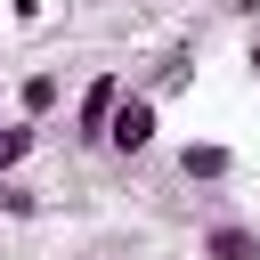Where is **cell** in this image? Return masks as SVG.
<instances>
[{
  "label": "cell",
  "instance_id": "6da1fadb",
  "mask_svg": "<svg viewBox=\"0 0 260 260\" xmlns=\"http://www.w3.org/2000/svg\"><path fill=\"white\" fill-rule=\"evenodd\" d=\"M154 138H162L154 89H122V106H114V122H106V146H114V154H146Z\"/></svg>",
  "mask_w": 260,
  "mask_h": 260
},
{
  "label": "cell",
  "instance_id": "7a4b0ae2",
  "mask_svg": "<svg viewBox=\"0 0 260 260\" xmlns=\"http://www.w3.org/2000/svg\"><path fill=\"white\" fill-rule=\"evenodd\" d=\"M122 73H89L81 81V98H73V146H106V122H114V106H122Z\"/></svg>",
  "mask_w": 260,
  "mask_h": 260
},
{
  "label": "cell",
  "instance_id": "3957f363",
  "mask_svg": "<svg viewBox=\"0 0 260 260\" xmlns=\"http://www.w3.org/2000/svg\"><path fill=\"white\" fill-rule=\"evenodd\" d=\"M228 171H236V146H219V138H187L179 146V179L187 187H219Z\"/></svg>",
  "mask_w": 260,
  "mask_h": 260
},
{
  "label": "cell",
  "instance_id": "277c9868",
  "mask_svg": "<svg viewBox=\"0 0 260 260\" xmlns=\"http://www.w3.org/2000/svg\"><path fill=\"white\" fill-rule=\"evenodd\" d=\"M195 252H203V260H260V228H244V219H211Z\"/></svg>",
  "mask_w": 260,
  "mask_h": 260
},
{
  "label": "cell",
  "instance_id": "5b68a950",
  "mask_svg": "<svg viewBox=\"0 0 260 260\" xmlns=\"http://www.w3.org/2000/svg\"><path fill=\"white\" fill-rule=\"evenodd\" d=\"M32 146H41V122H24V114L0 122V179H16V171L32 162Z\"/></svg>",
  "mask_w": 260,
  "mask_h": 260
},
{
  "label": "cell",
  "instance_id": "8992f818",
  "mask_svg": "<svg viewBox=\"0 0 260 260\" xmlns=\"http://www.w3.org/2000/svg\"><path fill=\"white\" fill-rule=\"evenodd\" d=\"M57 98H65V81H57V73H24V81H16V114H24V122L57 114Z\"/></svg>",
  "mask_w": 260,
  "mask_h": 260
},
{
  "label": "cell",
  "instance_id": "52a82bcc",
  "mask_svg": "<svg viewBox=\"0 0 260 260\" xmlns=\"http://www.w3.org/2000/svg\"><path fill=\"white\" fill-rule=\"evenodd\" d=\"M187 81H195V49H171V57H162V81H154V106H162L171 89H187Z\"/></svg>",
  "mask_w": 260,
  "mask_h": 260
},
{
  "label": "cell",
  "instance_id": "ba28073f",
  "mask_svg": "<svg viewBox=\"0 0 260 260\" xmlns=\"http://www.w3.org/2000/svg\"><path fill=\"white\" fill-rule=\"evenodd\" d=\"M0 219H41V195L24 179H0Z\"/></svg>",
  "mask_w": 260,
  "mask_h": 260
},
{
  "label": "cell",
  "instance_id": "9c48e42d",
  "mask_svg": "<svg viewBox=\"0 0 260 260\" xmlns=\"http://www.w3.org/2000/svg\"><path fill=\"white\" fill-rule=\"evenodd\" d=\"M244 65H252V81H260V32H252V49H244Z\"/></svg>",
  "mask_w": 260,
  "mask_h": 260
}]
</instances>
